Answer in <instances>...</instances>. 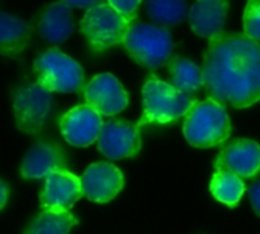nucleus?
Instances as JSON below:
<instances>
[{"instance_id": "f257e3e1", "label": "nucleus", "mask_w": 260, "mask_h": 234, "mask_svg": "<svg viewBox=\"0 0 260 234\" xmlns=\"http://www.w3.org/2000/svg\"><path fill=\"white\" fill-rule=\"evenodd\" d=\"M204 87L209 99L235 108L260 101V44L245 34L222 32L204 53Z\"/></svg>"}, {"instance_id": "f03ea898", "label": "nucleus", "mask_w": 260, "mask_h": 234, "mask_svg": "<svg viewBox=\"0 0 260 234\" xmlns=\"http://www.w3.org/2000/svg\"><path fill=\"white\" fill-rule=\"evenodd\" d=\"M183 134L189 145L195 148L207 149L224 143L232 134L225 107L212 99L197 102L186 114Z\"/></svg>"}, {"instance_id": "7ed1b4c3", "label": "nucleus", "mask_w": 260, "mask_h": 234, "mask_svg": "<svg viewBox=\"0 0 260 234\" xmlns=\"http://www.w3.org/2000/svg\"><path fill=\"white\" fill-rule=\"evenodd\" d=\"M143 114L139 126L148 123H169L186 116L197 101L186 93L178 91L169 82H165L154 75L148 78L142 90Z\"/></svg>"}, {"instance_id": "20e7f679", "label": "nucleus", "mask_w": 260, "mask_h": 234, "mask_svg": "<svg viewBox=\"0 0 260 234\" xmlns=\"http://www.w3.org/2000/svg\"><path fill=\"white\" fill-rule=\"evenodd\" d=\"M122 44L137 64L148 69L165 65L169 61L174 47L168 29L140 21L131 23Z\"/></svg>"}, {"instance_id": "39448f33", "label": "nucleus", "mask_w": 260, "mask_h": 234, "mask_svg": "<svg viewBox=\"0 0 260 234\" xmlns=\"http://www.w3.org/2000/svg\"><path fill=\"white\" fill-rule=\"evenodd\" d=\"M37 82L50 93H75L84 85V70L78 61L58 49H49L34 62Z\"/></svg>"}, {"instance_id": "423d86ee", "label": "nucleus", "mask_w": 260, "mask_h": 234, "mask_svg": "<svg viewBox=\"0 0 260 234\" xmlns=\"http://www.w3.org/2000/svg\"><path fill=\"white\" fill-rule=\"evenodd\" d=\"M129 26L131 21L113 9L108 2L96 3L85 11L81 20V32L94 52H105L107 49L123 43Z\"/></svg>"}, {"instance_id": "0eeeda50", "label": "nucleus", "mask_w": 260, "mask_h": 234, "mask_svg": "<svg viewBox=\"0 0 260 234\" xmlns=\"http://www.w3.org/2000/svg\"><path fill=\"white\" fill-rule=\"evenodd\" d=\"M53 107L52 93L41 87L37 81L26 82L14 91V116L17 128L29 136L38 134Z\"/></svg>"}, {"instance_id": "6e6552de", "label": "nucleus", "mask_w": 260, "mask_h": 234, "mask_svg": "<svg viewBox=\"0 0 260 234\" xmlns=\"http://www.w3.org/2000/svg\"><path fill=\"white\" fill-rule=\"evenodd\" d=\"M142 137L137 125L111 119L104 122L98 137V149L110 160L134 157L140 152Z\"/></svg>"}, {"instance_id": "1a4fd4ad", "label": "nucleus", "mask_w": 260, "mask_h": 234, "mask_svg": "<svg viewBox=\"0 0 260 234\" xmlns=\"http://www.w3.org/2000/svg\"><path fill=\"white\" fill-rule=\"evenodd\" d=\"M85 105L93 108L101 116H114L128 107V93L120 81L111 73L94 76L84 91Z\"/></svg>"}, {"instance_id": "9d476101", "label": "nucleus", "mask_w": 260, "mask_h": 234, "mask_svg": "<svg viewBox=\"0 0 260 234\" xmlns=\"http://www.w3.org/2000/svg\"><path fill=\"white\" fill-rule=\"evenodd\" d=\"M79 180L82 195L99 204L114 199L125 184L122 171L111 163H93L85 169Z\"/></svg>"}, {"instance_id": "9b49d317", "label": "nucleus", "mask_w": 260, "mask_h": 234, "mask_svg": "<svg viewBox=\"0 0 260 234\" xmlns=\"http://www.w3.org/2000/svg\"><path fill=\"white\" fill-rule=\"evenodd\" d=\"M82 196L81 180L67 169L55 171L44 180V189L40 195L43 212H70L75 203Z\"/></svg>"}, {"instance_id": "f8f14e48", "label": "nucleus", "mask_w": 260, "mask_h": 234, "mask_svg": "<svg viewBox=\"0 0 260 234\" xmlns=\"http://www.w3.org/2000/svg\"><path fill=\"white\" fill-rule=\"evenodd\" d=\"M215 169L238 178H251L260 171V145L250 139H238L225 145L216 157Z\"/></svg>"}, {"instance_id": "ddd939ff", "label": "nucleus", "mask_w": 260, "mask_h": 234, "mask_svg": "<svg viewBox=\"0 0 260 234\" xmlns=\"http://www.w3.org/2000/svg\"><path fill=\"white\" fill-rule=\"evenodd\" d=\"M104 120L88 105H78L69 110L59 120L62 137L67 143L78 148H85L98 142Z\"/></svg>"}, {"instance_id": "4468645a", "label": "nucleus", "mask_w": 260, "mask_h": 234, "mask_svg": "<svg viewBox=\"0 0 260 234\" xmlns=\"http://www.w3.org/2000/svg\"><path fill=\"white\" fill-rule=\"evenodd\" d=\"M67 169V157L64 151L52 142L35 143L24 155L20 175L24 180H46L52 172Z\"/></svg>"}, {"instance_id": "2eb2a0df", "label": "nucleus", "mask_w": 260, "mask_h": 234, "mask_svg": "<svg viewBox=\"0 0 260 234\" xmlns=\"http://www.w3.org/2000/svg\"><path fill=\"white\" fill-rule=\"evenodd\" d=\"M229 2L200 0L189 8V24L192 30L203 38H215L224 32L229 11Z\"/></svg>"}, {"instance_id": "dca6fc26", "label": "nucleus", "mask_w": 260, "mask_h": 234, "mask_svg": "<svg viewBox=\"0 0 260 234\" xmlns=\"http://www.w3.org/2000/svg\"><path fill=\"white\" fill-rule=\"evenodd\" d=\"M75 30V21L72 18V11L64 2L52 3L43 12L38 32L46 43L61 44Z\"/></svg>"}, {"instance_id": "f3484780", "label": "nucleus", "mask_w": 260, "mask_h": 234, "mask_svg": "<svg viewBox=\"0 0 260 234\" xmlns=\"http://www.w3.org/2000/svg\"><path fill=\"white\" fill-rule=\"evenodd\" d=\"M32 26L24 18L0 11V53L9 58L20 55L29 44Z\"/></svg>"}, {"instance_id": "a211bd4d", "label": "nucleus", "mask_w": 260, "mask_h": 234, "mask_svg": "<svg viewBox=\"0 0 260 234\" xmlns=\"http://www.w3.org/2000/svg\"><path fill=\"white\" fill-rule=\"evenodd\" d=\"M171 85L181 93L190 94L204 87L203 69L189 58L175 56L169 61Z\"/></svg>"}, {"instance_id": "6ab92c4d", "label": "nucleus", "mask_w": 260, "mask_h": 234, "mask_svg": "<svg viewBox=\"0 0 260 234\" xmlns=\"http://www.w3.org/2000/svg\"><path fill=\"white\" fill-rule=\"evenodd\" d=\"M146 12L158 27L180 24L189 14V5L184 0H149Z\"/></svg>"}, {"instance_id": "aec40b11", "label": "nucleus", "mask_w": 260, "mask_h": 234, "mask_svg": "<svg viewBox=\"0 0 260 234\" xmlns=\"http://www.w3.org/2000/svg\"><path fill=\"white\" fill-rule=\"evenodd\" d=\"M210 192L219 203L235 207L245 193V184L233 174L216 171L210 181Z\"/></svg>"}, {"instance_id": "412c9836", "label": "nucleus", "mask_w": 260, "mask_h": 234, "mask_svg": "<svg viewBox=\"0 0 260 234\" xmlns=\"http://www.w3.org/2000/svg\"><path fill=\"white\" fill-rule=\"evenodd\" d=\"M75 224L76 219L70 212H41L24 234H69Z\"/></svg>"}, {"instance_id": "4be33fe9", "label": "nucleus", "mask_w": 260, "mask_h": 234, "mask_svg": "<svg viewBox=\"0 0 260 234\" xmlns=\"http://www.w3.org/2000/svg\"><path fill=\"white\" fill-rule=\"evenodd\" d=\"M244 30L248 38L260 44V0L250 2L244 11Z\"/></svg>"}, {"instance_id": "5701e85b", "label": "nucleus", "mask_w": 260, "mask_h": 234, "mask_svg": "<svg viewBox=\"0 0 260 234\" xmlns=\"http://www.w3.org/2000/svg\"><path fill=\"white\" fill-rule=\"evenodd\" d=\"M110 6L113 9H116L122 17H125L128 21H134L136 18V12H137V8L142 5L140 0H129V2H125V0H110L108 2Z\"/></svg>"}, {"instance_id": "b1692460", "label": "nucleus", "mask_w": 260, "mask_h": 234, "mask_svg": "<svg viewBox=\"0 0 260 234\" xmlns=\"http://www.w3.org/2000/svg\"><path fill=\"white\" fill-rule=\"evenodd\" d=\"M250 203L257 216H260V178L254 180L250 186Z\"/></svg>"}, {"instance_id": "393cba45", "label": "nucleus", "mask_w": 260, "mask_h": 234, "mask_svg": "<svg viewBox=\"0 0 260 234\" xmlns=\"http://www.w3.org/2000/svg\"><path fill=\"white\" fill-rule=\"evenodd\" d=\"M8 199H9V186L0 180V210L6 206Z\"/></svg>"}, {"instance_id": "a878e982", "label": "nucleus", "mask_w": 260, "mask_h": 234, "mask_svg": "<svg viewBox=\"0 0 260 234\" xmlns=\"http://www.w3.org/2000/svg\"><path fill=\"white\" fill-rule=\"evenodd\" d=\"M69 8H84L85 11L93 8L98 2H64Z\"/></svg>"}]
</instances>
